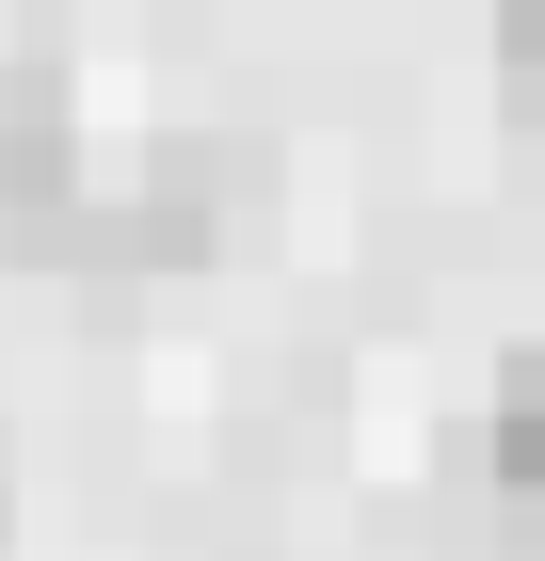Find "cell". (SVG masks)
Returning <instances> with one entry per match:
<instances>
[{
  "instance_id": "1",
  "label": "cell",
  "mask_w": 545,
  "mask_h": 561,
  "mask_svg": "<svg viewBox=\"0 0 545 561\" xmlns=\"http://www.w3.org/2000/svg\"><path fill=\"white\" fill-rule=\"evenodd\" d=\"M65 176H81V145H65V96H0V241H48Z\"/></svg>"
},
{
  "instance_id": "4",
  "label": "cell",
  "mask_w": 545,
  "mask_h": 561,
  "mask_svg": "<svg viewBox=\"0 0 545 561\" xmlns=\"http://www.w3.org/2000/svg\"><path fill=\"white\" fill-rule=\"evenodd\" d=\"M0 529H16V497H0Z\"/></svg>"
},
{
  "instance_id": "3",
  "label": "cell",
  "mask_w": 545,
  "mask_h": 561,
  "mask_svg": "<svg viewBox=\"0 0 545 561\" xmlns=\"http://www.w3.org/2000/svg\"><path fill=\"white\" fill-rule=\"evenodd\" d=\"M498 113L545 129V0H498Z\"/></svg>"
},
{
  "instance_id": "2",
  "label": "cell",
  "mask_w": 545,
  "mask_h": 561,
  "mask_svg": "<svg viewBox=\"0 0 545 561\" xmlns=\"http://www.w3.org/2000/svg\"><path fill=\"white\" fill-rule=\"evenodd\" d=\"M481 466H498V497H545V353L498 369V401H481Z\"/></svg>"
}]
</instances>
